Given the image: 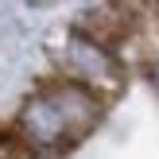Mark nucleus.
Wrapping results in <instances>:
<instances>
[{"instance_id":"obj_1","label":"nucleus","mask_w":159,"mask_h":159,"mask_svg":"<svg viewBox=\"0 0 159 159\" xmlns=\"http://www.w3.org/2000/svg\"><path fill=\"white\" fill-rule=\"evenodd\" d=\"M101 120H105V101L97 93L82 89L70 78H54L23 97L12 132L20 136L27 155L54 159L78 148L89 132H97Z\"/></svg>"},{"instance_id":"obj_2","label":"nucleus","mask_w":159,"mask_h":159,"mask_svg":"<svg viewBox=\"0 0 159 159\" xmlns=\"http://www.w3.org/2000/svg\"><path fill=\"white\" fill-rule=\"evenodd\" d=\"M62 70L70 78V82H78L82 89L97 93L101 101H113L124 93V85H128V70H124L120 54L109 51V47L93 43V39H85L82 31L70 27L66 43H62Z\"/></svg>"},{"instance_id":"obj_3","label":"nucleus","mask_w":159,"mask_h":159,"mask_svg":"<svg viewBox=\"0 0 159 159\" xmlns=\"http://www.w3.org/2000/svg\"><path fill=\"white\" fill-rule=\"evenodd\" d=\"M0 159H27V152H23L16 132H0Z\"/></svg>"},{"instance_id":"obj_4","label":"nucleus","mask_w":159,"mask_h":159,"mask_svg":"<svg viewBox=\"0 0 159 159\" xmlns=\"http://www.w3.org/2000/svg\"><path fill=\"white\" fill-rule=\"evenodd\" d=\"M23 4H31V8H54V4H62V0H23Z\"/></svg>"}]
</instances>
